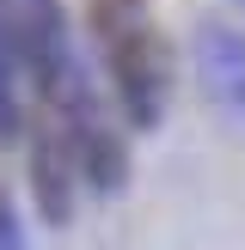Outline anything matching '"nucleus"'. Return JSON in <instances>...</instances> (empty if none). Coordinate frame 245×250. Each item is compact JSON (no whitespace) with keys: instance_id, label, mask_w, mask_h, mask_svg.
Returning a JSON list of instances; mask_svg holds the SVG:
<instances>
[{"instance_id":"nucleus-4","label":"nucleus","mask_w":245,"mask_h":250,"mask_svg":"<svg viewBox=\"0 0 245 250\" xmlns=\"http://www.w3.org/2000/svg\"><path fill=\"white\" fill-rule=\"evenodd\" d=\"M196 73H202V92L215 104L245 116V37L233 24H220V19L196 24Z\"/></svg>"},{"instance_id":"nucleus-3","label":"nucleus","mask_w":245,"mask_h":250,"mask_svg":"<svg viewBox=\"0 0 245 250\" xmlns=\"http://www.w3.org/2000/svg\"><path fill=\"white\" fill-rule=\"evenodd\" d=\"M24 171H31L37 214H43L49 226H68L74 202H80V165H74V146H68V134L55 128V116H43L31 128V159H24Z\"/></svg>"},{"instance_id":"nucleus-2","label":"nucleus","mask_w":245,"mask_h":250,"mask_svg":"<svg viewBox=\"0 0 245 250\" xmlns=\"http://www.w3.org/2000/svg\"><path fill=\"white\" fill-rule=\"evenodd\" d=\"M0 6H6V31H12V49H19L24 85H31L37 98H49L74 67H80L61 0H0Z\"/></svg>"},{"instance_id":"nucleus-6","label":"nucleus","mask_w":245,"mask_h":250,"mask_svg":"<svg viewBox=\"0 0 245 250\" xmlns=\"http://www.w3.org/2000/svg\"><path fill=\"white\" fill-rule=\"evenodd\" d=\"M0 250H24V238H19V214H12V195L0 189Z\"/></svg>"},{"instance_id":"nucleus-5","label":"nucleus","mask_w":245,"mask_h":250,"mask_svg":"<svg viewBox=\"0 0 245 250\" xmlns=\"http://www.w3.org/2000/svg\"><path fill=\"white\" fill-rule=\"evenodd\" d=\"M24 67H19V49H12L6 31V6H0V141H19L24 134Z\"/></svg>"},{"instance_id":"nucleus-1","label":"nucleus","mask_w":245,"mask_h":250,"mask_svg":"<svg viewBox=\"0 0 245 250\" xmlns=\"http://www.w3.org/2000/svg\"><path fill=\"white\" fill-rule=\"evenodd\" d=\"M104 73L117 85V104L129 128H159L172 104V49L159 37V19L147 0H86Z\"/></svg>"}]
</instances>
